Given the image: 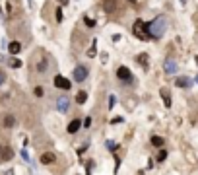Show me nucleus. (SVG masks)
I'll list each match as a JSON object with an SVG mask.
<instances>
[{
  "label": "nucleus",
  "instance_id": "nucleus-26",
  "mask_svg": "<svg viewBox=\"0 0 198 175\" xmlns=\"http://www.w3.org/2000/svg\"><path fill=\"white\" fill-rule=\"evenodd\" d=\"M113 105H115V95H111V97H109V109H111Z\"/></svg>",
  "mask_w": 198,
  "mask_h": 175
},
{
  "label": "nucleus",
  "instance_id": "nucleus-15",
  "mask_svg": "<svg viewBox=\"0 0 198 175\" xmlns=\"http://www.w3.org/2000/svg\"><path fill=\"white\" fill-rule=\"evenodd\" d=\"M152 144L153 146H163V138L161 136H152Z\"/></svg>",
  "mask_w": 198,
  "mask_h": 175
},
{
  "label": "nucleus",
  "instance_id": "nucleus-20",
  "mask_svg": "<svg viewBox=\"0 0 198 175\" xmlns=\"http://www.w3.org/2000/svg\"><path fill=\"white\" fill-rule=\"evenodd\" d=\"M107 148H109V150H113V152H115V150H117V144L113 142V140H107Z\"/></svg>",
  "mask_w": 198,
  "mask_h": 175
},
{
  "label": "nucleus",
  "instance_id": "nucleus-17",
  "mask_svg": "<svg viewBox=\"0 0 198 175\" xmlns=\"http://www.w3.org/2000/svg\"><path fill=\"white\" fill-rule=\"evenodd\" d=\"M84 22H86V25H88V27H93V25H95V22H93L91 18H88V16L84 18Z\"/></svg>",
  "mask_w": 198,
  "mask_h": 175
},
{
  "label": "nucleus",
  "instance_id": "nucleus-19",
  "mask_svg": "<svg viewBox=\"0 0 198 175\" xmlns=\"http://www.w3.org/2000/svg\"><path fill=\"white\" fill-rule=\"evenodd\" d=\"M95 45H97V41H93V47L88 51V56H95L97 55V53H95Z\"/></svg>",
  "mask_w": 198,
  "mask_h": 175
},
{
  "label": "nucleus",
  "instance_id": "nucleus-23",
  "mask_svg": "<svg viewBox=\"0 0 198 175\" xmlns=\"http://www.w3.org/2000/svg\"><path fill=\"white\" fill-rule=\"evenodd\" d=\"M62 18H64V16H62V10H56V20H58V22H62Z\"/></svg>",
  "mask_w": 198,
  "mask_h": 175
},
{
  "label": "nucleus",
  "instance_id": "nucleus-4",
  "mask_svg": "<svg viewBox=\"0 0 198 175\" xmlns=\"http://www.w3.org/2000/svg\"><path fill=\"white\" fill-rule=\"evenodd\" d=\"M117 76H119V78L120 80H122V82H132V74H130V70L128 68H126V66H119V70H117Z\"/></svg>",
  "mask_w": 198,
  "mask_h": 175
},
{
  "label": "nucleus",
  "instance_id": "nucleus-28",
  "mask_svg": "<svg viewBox=\"0 0 198 175\" xmlns=\"http://www.w3.org/2000/svg\"><path fill=\"white\" fill-rule=\"evenodd\" d=\"M2 154H4V148L0 146V160H2Z\"/></svg>",
  "mask_w": 198,
  "mask_h": 175
},
{
  "label": "nucleus",
  "instance_id": "nucleus-18",
  "mask_svg": "<svg viewBox=\"0 0 198 175\" xmlns=\"http://www.w3.org/2000/svg\"><path fill=\"white\" fill-rule=\"evenodd\" d=\"M165 158H167V152H165V150H161V152L157 154V161H163Z\"/></svg>",
  "mask_w": 198,
  "mask_h": 175
},
{
  "label": "nucleus",
  "instance_id": "nucleus-30",
  "mask_svg": "<svg viewBox=\"0 0 198 175\" xmlns=\"http://www.w3.org/2000/svg\"><path fill=\"white\" fill-rule=\"evenodd\" d=\"M181 2H184V0H181Z\"/></svg>",
  "mask_w": 198,
  "mask_h": 175
},
{
  "label": "nucleus",
  "instance_id": "nucleus-29",
  "mask_svg": "<svg viewBox=\"0 0 198 175\" xmlns=\"http://www.w3.org/2000/svg\"><path fill=\"white\" fill-rule=\"evenodd\" d=\"M196 84H198V76H196Z\"/></svg>",
  "mask_w": 198,
  "mask_h": 175
},
{
  "label": "nucleus",
  "instance_id": "nucleus-25",
  "mask_svg": "<svg viewBox=\"0 0 198 175\" xmlns=\"http://www.w3.org/2000/svg\"><path fill=\"white\" fill-rule=\"evenodd\" d=\"M22 158H23V160H25V161H29V154L25 152V150H22Z\"/></svg>",
  "mask_w": 198,
  "mask_h": 175
},
{
  "label": "nucleus",
  "instance_id": "nucleus-16",
  "mask_svg": "<svg viewBox=\"0 0 198 175\" xmlns=\"http://www.w3.org/2000/svg\"><path fill=\"white\" fill-rule=\"evenodd\" d=\"M14 123H16V119H14L12 115H8V117L4 119V124H6V127H14Z\"/></svg>",
  "mask_w": 198,
  "mask_h": 175
},
{
  "label": "nucleus",
  "instance_id": "nucleus-1",
  "mask_svg": "<svg viewBox=\"0 0 198 175\" xmlns=\"http://www.w3.org/2000/svg\"><path fill=\"white\" fill-rule=\"evenodd\" d=\"M165 27H167V18L165 16H157L156 20H152V22L148 23L150 35H152L153 39H159V37L165 33Z\"/></svg>",
  "mask_w": 198,
  "mask_h": 175
},
{
  "label": "nucleus",
  "instance_id": "nucleus-9",
  "mask_svg": "<svg viewBox=\"0 0 198 175\" xmlns=\"http://www.w3.org/2000/svg\"><path fill=\"white\" fill-rule=\"evenodd\" d=\"M175 84H177L179 88H190V86H192V80L184 76V78H177V82H175Z\"/></svg>",
  "mask_w": 198,
  "mask_h": 175
},
{
  "label": "nucleus",
  "instance_id": "nucleus-3",
  "mask_svg": "<svg viewBox=\"0 0 198 175\" xmlns=\"http://www.w3.org/2000/svg\"><path fill=\"white\" fill-rule=\"evenodd\" d=\"M88 78V68H86V66H76V68H74V80H76V82H84V80Z\"/></svg>",
  "mask_w": 198,
  "mask_h": 175
},
{
  "label": "nucleus",
  "instance_id": "nucleus-5",
  "mask_svg": "<svg viewBox=\"0 0 198 175\" xmlns=\"http://www.w3.org/2000/svg\"><path fill=\"white\" fill-rule=\"evenodd\" d=\"M163 68H165L167 74H175L177 70H179V66H177V62H175L173 59H167V60H165V64H163Z\"/></svg>",
  "mask_w": 198,
  "mask_h": 175
},
{
  "label": "nucleus",
  "instance_id": "nucleus-12",
  "mask_svg": "<svg viewBox=\"0 0 198 175\" xmlns=\"http://www.w3.org/2000/svg\"><path fill=\"white\" fill-rule=\"evenodd\" d=\"M8 66H12V68H19V66H22V60H18V59H8Z\"/></svg>",
  "mask_w": 198,
  "mask_h": 175
},
{
  "label": "nucleus",
  "instance_id": "nucleus-11",
  "mask_svg": "<svg viewBox=\"0 0 198 175\" xmlns=\"http://www.w3.org/2000/svg\"><path fill=\"white\" fill-rule=\"evenodd\" d=\"M80 127H82V123H80V121H78V119H74V121H72V123H70V124H68V132H70V134H74V132H76V130H78V129H80Z\"/></svg>",
  "mask_w": 198,
  "mask_h": 175
},
{
  "label": "nucleus",
  "instance_id": "nucleus-13",
  "mask_svg": "<svg viewBox=\"0 0 198 175\" xmlns=\"http://www.w3.org/2000/svg\"><path fill=\"white\" fill-rule=\"evenodd\" d=\"M86 99H88V93L86 92H80L78 95H76V101L78 103H86Z\"/></svg>",
  "mask_w": 198,
  "mask_h": 175
},
{
  "label": "nucleus",
  "instance_id": "nucleus-6",
  "mask_svg": "<svg viewBox=\"0 0 198 175\" xmlns=\"http://www.w3.org/2000/svg\"><path fill=\"white\" fill-rule=\"evenodd\" d=\"M55 86L56 88H62V90H70V86H72V84H70L64 76H60V74H58V76L55 78Z\"/></svg>",
  "mask_w": 198,
  "mask_h": 175
},
{
  "label": "nucleus",
  "instance_id": "nucleus-10",
  "mask_svg": "<svg viewBox=\"0 0 198 175\" xmlns=\"http://www.w3.org/2000/svg\"><path fill=\"white\" fill-rule=\"evenodd\" d=\"M19 49H22V45H19L18 41H12V43L8 45V51L12 53V55H18V53H19Z\"/></svg>",
  "mask_w": 198,
  "mask_h": 175
},
{
  "label": "nucleus",
  "instance_id": "nucleus-27",
  "mask_svg": "<svg viewBox=\"0 0 198 175\" xmlns=\"http://www.w3.org/2000/svg\"><path fill=\"white\" fill-rule=\"evenodd\" d=\"M84 124H86V127H91V117H88V119L84 121Z\"/></svg>",
  "mask_w": 198,
  "mask_h": 175
},
{
  "label": "nucleus",
  "instance_id": "nucleus-8",
  "mask_svg": "<svg viewBox=\"0 0 198 175\" xmlns=\"http://www.w3.org/2000/svg\"><path fill=\"white\" fill-rule=\"evenodd\" d=\"M56 161V156L53 152H45L41 156V163H45V166H51V163H55Z\"/></svg>",
  "mask_w": 198,
  "mask_h": 175
},
{
  "label": "nucleus",
  "instance_id": "nucleus-14",
  "mask_svg": "<svg viewBox=\"0 0 198 175\" xmlns=\"http://www.w3.org/2000/svg\"><path fill=\"white\" fill-rule=\"evenodd\" d=\"M161 95H163V99H165V105L171 107V95L167 93V90H161Z\"/></svg>",
  "mask_w": 198,
  "mask_h": 175
},
{
  "label": "nucleus",
  "instance_id": "nucleus-24",
  "mask_svg": "<svg viewBox=\"0 0 198 175\" xmlns=\"http://www.w3.org/2000/svg\"><path fill=\"white\" fill-rule=\"evenodd\" d=\"M35 95H37V97L43 95V88H35Z\"/></svg>",
  "mask_w": 198,
  "mask_h": 175
},
{
  "label": "nucleus",
  "instance_id": "nucleus-7",
  "mask_svg": "<svg viewBox=\"0 0 198 175\" xmlns=\"http://www.w3.org/2000/svg\"><path fill=\"white\" fill-rule=\"evenodd\" d=\"M56 109H58L60 113H66V111H68V97H58V99H56Z\"/></svg>",
  "mask_w": 198,
  "mask_h": 175
},
{
  "label": "nucleus",
  "instance_id": "nucleus-2",
  "mask_svg": "<svg viewBox=\"0 0 198 175\" xmlns=\"http://www.w3.org/2000/svg\"><path fill=\"white\" fill-rule=\"evenodd\" d=\"M134 35L140 37L142 41H148V39H152V35H150V29H148V23L142 22V20H138V22L134 23Z\"/></svg>",
  "mask_w": 198,
  "mask_h": 175
},
{
  "label": "nucleus",
  "instance_id": "nucleus-21",
  "mask_svg": "<svg viewBox=\"0 0 198 175\" xmlns=\"http://www.w3.org/2000/svg\"><path fill=\"white\" fill-rule=\"evenodd\" d=\"M4 82H6V72L4 70H0V86H2Z\"/></svg>",
  "mask_w": 198,
  "mask_h": 175
},
{
  "label": "nucleus",
  "instance_id": "nucleus-22",
  "mask_svg": "<svg viewBox=\"0 0 198 175\" xmlns=\"http://www.w3.org/2000/svg\"><path fill=\"white\" fill-rule=\"evenodd\" d=\"M138 60H140V62H142V64H144V66H148V56H146V55H142V56H138Z\"/></svg>",
  "mask_w": 198,
  "mask_h": 175
}]
</instances>
